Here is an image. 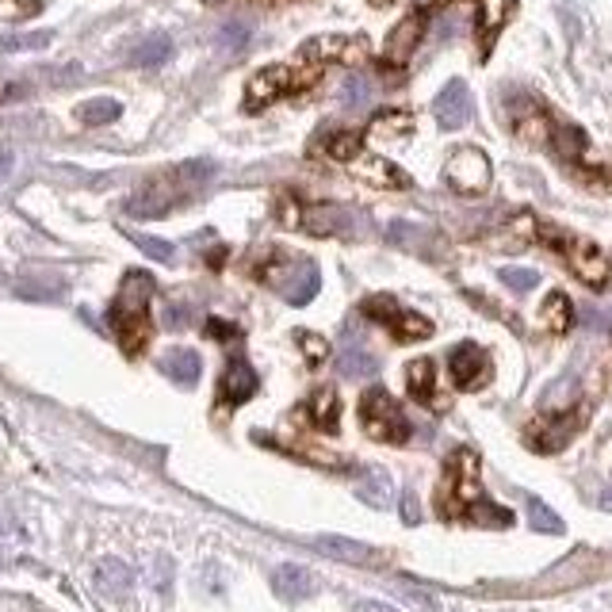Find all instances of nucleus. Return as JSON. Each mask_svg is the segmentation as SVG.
<instances>
[{"label":"nucleus","mask_w":612,"mask_h":612,"mask_svg":"<svg viewBox=\"0 0 612 612\" xmlns=\"http://www.w3.org/2000/svg\"><path fill=\"white\" fill-rule=\"evenodd\" d=\"M219 173L211 161H188V165H176L173 173L157 176L146 188H138L131 199H127V211L138 215V219H157L165 211H173L180 199H188L199 184H207L211 176Z\"/></svg>","instance_id":"f257e3e1"},{"label":"nucleus","mask_w":612,"mask_h":612,"mask_svg":"<svg viewBox=\"0 0 612 612\" xmlns=\"http://www.w3.org/2000/svg\"><path fill=\"white\" fill-rule=\"evenodd\" d=\"M150 299H153V280L146 272H131L115 303H111V329L119 337V345L131 352H138L146 341H150Z\"/></svg>","instance_id":"f03ea898"},{"label":"nucleus","mask_w":612,"mask_h":612,"mask_svg":"<svg viewBox=\"0 0 612 612\" xmlns=\"http://www.w3.org/2000/svg\"><path fill=\"white\" fill-rule=\"evenodd\" d=\"M482 502V486H479V456L471 448H459L456 456L448 459V471H444V486H440V517L448 521H467V513Z\"/></svg>","instance_id":"7ed1b4c3"},{"label":"nucleus","mask_w":612,"mask_h":612,"mask_svg":"<svg viewBox=\"0 0 612 612\" xmlns=\"http://www.w3.org/2000/svg\"><path fill=\"white\" fill-rule=\"evenodd\" d=\"M360 421H364L368 437L375 440H387V444L410 440V421H406L402 406L383 387H372V391L360 398Z\"/></svg>","instance_id":"20e7f679"},{"label":"nucleus","mask_w":612,"mask_h":612,"mask_svg":"<svg viewBox=\"0 0 612 612\" xmlns=\"http://www.w3.org/2000/svg\"><path fill=\"white\" fill-rule=\"evenodd\" d=\"M264 280L284 295L287 303L306 306L318 287H322V276H318V264L314 261H295V257H276V261L264 268Z\"/></svg>","instance_id":"39448f33"},{"label":"nucleus","mask_w":612,"mask_h":612,"mask_svg":"<svg viewBox=\"0 0 612 612\" xmlns=\"http://www.w3.org/2000/svg\"><path fill=\"white\" fill-rule=\"evenodd\" d=\"M444 180L463 192V196H479L490 188V157L475 146H463L448 157V165H444Z\"/></svg>","instance_id":"423d86ee"},{"label":"nucleus","mask_w":612,"mask_h":612,"mask_svg":"<svg viewBox=\"0 0 612 612\" xmlns=\"http://www.w3.org/2000/svg\"><path fill=\"white\" fill-rule=\"evenodd\" d=\"M448 372H452V383L459 391H479L482 383L490 379V356L479 349V345H456L452 356H448Z\"/></svg>","instance_id":"0eeeda50"},{"label":"nucleus","mask_w":612,"mask_h":612,"mask_svg":"<svg viewBox=\"0 0 612 612\" xmlns=\"http://www.w3.org/2000/svg\"><path fill=\"white\" fill-rule=\"evenodd\" d=\"M567 261H570V272H574L586 287H597V291H601V287L609 284L612 261L593 245V241H570Z\"/></svg>","instance_id":"6e6552de"},{"label":"nucleus","mask_w":612,"mask_h":612,"mask_svg":"<svg viewBox=\"0 0 612 612\" xmlns=\"http://www.w3.org/2000/svg\"><path fill=\"white\" fill-rule=\"evenodd\" d=\"M433 111H437V123L444 131L467 127V119H471V111H475V104H471V88L463 85V81H448V85L440 88Z\"/></svg>","instance_id":"1a4fd4ad"},{"label":"nucleus","mask_w":612,"mask_h":612,"mask_svg":"<svg viewBox=\"0 0 612 612\" xmlns=\"http://www.w3.org/2000/svg\"><path fill=\"white\" fill-rule=\"evenodd\" d=\"M349 169L356 180H364L372 188H406L410 184V176L402 173L398 165L383 161V157H372V153H356L349 161Z\"/></svg>","instance_id":"9d476101"},{"label":"nucleus","mask_w":612,"mask_h":612,"mask_svg":"<svg viewBox=\"0 0 612 612\" xmlns=\"http://www.w3.org/2000/svg\"><path fill=\"white\" fill-rule=\"evenodd\" d=\"M291 85H295V73H291V69H287V66H268V69H261L253 81H249V88H245V104H249V108H264V104L280 100Z\"/></svg>","instance_id":"9b49d317"},{"label":"nucleus","mask_w":612,"mask_h":612,"mask_svg":"<svg viewBox=\"0 0 612 612\" xmlns=\"http://www.w3.org/2000/svg\"><path fill=\"white\" fill-rule=\"evenodd\" d=\"M421 35H425V12H410V16L387 35V62H391V66H406V62L414 58Z\"/></svg>","instance_id":"f8f14e48"},{"label":"nucleus","mask_w":612,"mask_h":612,"mask_svg":"<svg viewBox=\"0 0 612 612\" xmlns=\"http://www.w3.org/2000/svg\"><path fill=\"white\" fill-rule=\"evenodd\" d=\"M306 62H360L364 58V39H345V35H322L303 46Z\"/></svg>","instance_id":"ddd939ff"},{"label":"nucleus","mask_w":612,"mask_h":612,"mask_svg":"<svg viewBox=\"0 0 612 612\" xmlns=\"http://www.w3.org/2000/svg\"><path fill=\"white\" fill-rule=\"evenodd\" d=\"M257 387H261L257 372H253L245 360H230V364H226V375H222V383H219V394L226 406H241V402H249V398L257 394Z\"/></svg>","instance_id":"4468645a"},{"label":"nucleus","mask_w":612,"mask_h":612,"mask_svg":"<svg viewBox=\"0 0 612 612\" xmlns=\"http://www.w3.org/2000/svg\"><path fill=\"white\" fill-rule=\"evenodd\" d=\"M582 410L578 414H559L555 421H540V425H532V433H528V444L532 448H540V452H555V448H563L570 437H574V429L582 425Z\"/></svg>","instance_id":"2eb2a0df"},{"label":"nucleus","mask_w":612,"mask_h":612,"mask_svg":"<svg viewBox=\"0 0 612 612\" xmlns=\"http://www.w3.org/2000/svg\"><path fill=\"white\" fill-rule=\"evenodd\" d=\"M318 551H326L329 559H341V563H356V567H375L379 555H375L368 544H356V540H345V536H318L314 540Z\"/></svg>","instance_id":"dca6fc26"},{"label":"nucleus","mask_w":612,"mask_h":612,"mask_svg":"<svg viewBox=\"0 0 612 612\" xmlns=\"http://www.w3.org/2000/svg\"><path fill=\"white\" fill-rule=\"evenodd\" d=\"M272 590L280 593L284 601H306L314 593V574L306 567H295V563H284L272 574Z\"/></svg>","instance_id":"f3484780"},{"label":"nucleus","mask_w":612,"mask_h":612,"mask_svg":"<svg viewBox=\"0 0 612 612\" xmlns=\"http://www.w3.org/2000/svg\"><path fill=\"white\" fill-rule=\"evenodd\" d=\"M356 494L364 498L368 505H375V509H383V505H391V475L383 471V467H360L356 471Z\"/></svg>","instance_id":"a211bd4d"},{"label":"nucleus","mask_w":612,"mask_h":612,"mask_svg":"<svg viewBox=\"0 0 612 612\" xmlns=\"http://www.w3.org/2000/svg\"><path fill=\"white\" fill-rule=\"evenodd\" d=\"M406 383L421 406H437V364L433 360H414L406 368Z\"/></svg>","instance_id":"6ab92c4d"},{"label":"nucleus","mask_w":612,"mask_h":612,"mask_svg":"<svg viewBox=\"0 0 612 612\" xmlns=\"http://www.w3.org/2000/svg\"><path fill=\"white\" fill-rule=\"evenodd\" d=\"M92 578H96V590L100 593H127L134 582L131 567L123 559H100L96 570H92Z\"/></svg>","instance_id":"aec40b11"},{"label":"nucleus","mask_w":612,"mask_h":612,"mask_svg":"<svg viewBox=\"0 0 612 612\" xmlns=\"http://www.w3.org/2000/svg\"><path fill=\"white\" fill-rule=\"evenodd\" d=\"M161 372L169 375L173 383H180V387H192L199 379V372H203V364H199V356L192 349H173L161 360Z\"/></svg>","instance_id":"412c9836"},{"label":"nucleus","mask_w":612,"mask_h":612,"mask_svg":"<svg viewBox=\"0 0 612 612\" xmlns=\"http://www.w3.org/2000/svg\"><path fill=\"white\" fill-rule=\"evenodd\" d=\"M570 322H574V306H570V299L563 291H551L544 299V306H540V326L551 329V333H567Z\"/></svg>","instance_id":"4be33fe9"},{"label":"nucleus","mask_w":612,"mask_h":612,"mask_svg":"<svg viewBox=\"0 0 612 612\" xmlns=\"http://www.w3.org/2000/svg\"><path fill=\"white\" fill-rule=\"evenodd\" d=\"M387 238L394 245H402V249H414V253H433V245H437V234H429L417 222H394L391 230H387Z\"/></svg>","instance_id":"5701e85b"},{"label":"nucleus","mask_w":612,"mask_h":612,"mask_svg":"<svg viewBox=\"0 0 612 612\" xmlns=\"http://www.w3.org/2000/svg\"><path fill=\"white\" fill-rule=\"evenodd\" d=\"M169 54H173V39L169 35H150V39H142L131 50V66L153 69L161 66V62H169Z\"/></svg>","instance_id":"b1692460"},{"label":"nucleus","mask_w":612,"mask_h":612,"mask_svg":"<svg viewBox=\"0 0 612 612\" xmlns=\"http://www.w3.org/2000/svg\"><path fill=\"white\" fill-rule=\"evenodd\" d=\"M513 12V0H479V31H482V43L490 46V39L498 35Z\"/></svg>","instance_id":"393cba45"},{"label":"nucleus","mask_w":612,"mask_h":612,"mask_svg":"<svg viewBox=\"0 0 612 612\" xmlns=\"http://www.w3.org/2000/svg\"><path fill=\"white\" fill-rule=\"evenodd\" d=\"M337 372L349 375V379H364V375L379 372V360H375L368 349H360V345H349V349L337 356Z\"/></svg>","instance_id":"a878e982"},{"label":"nucleus","mask_w":612,"mask_h":612,"mask_svg":"<svg viewBox=\"0 0 612 612\" xmlns=\"http://www.w3.org/2000/svg\"><path fill=\"white\" fill-rule=\"evenodd\" d=\"M119 111H123L119 100H111V96H96V100H85V104L77 108V119L88 123V127H104V123H111V119H119Z\"/></svg>","instance_id":"bb28decb"},{"label":"nucleus","mask_w":612,"mask_h":612,"mask_svg":"<svg viewBox=\"0 0 612 612\" xmlns=\"http://www.w3.org/2000/svg\"><path fill=\"white\" fill-rule=\"evenodd\" d=\"M391 329L398 341H425V337H433V322L421 318V314H414V310H398V318L391 322Z\"/></svg>","instance_id":"cd10ccee"},{"label":"nucleus","mask_w":612,"mask_h":612,"mask_svg":"<svg viewBox=\"0 0 612 612\" xmlns=\"http://www.w3.org/2000/svg\"><path fill=\"white\" fill-rule=\"evenodd\" d=\"M310 417H314V425H318V429H329V433H333V429H337V417H341V406H337V394L329 391H318L314 394V398H310Z\"/></svg>","instance_id":"c85d7f7f"},{"label":"nucleus","mask_w":612,"mask_h":612,"mask_svg":"<svg viewBox=\"0 0 612 612\" xmlns=\"http://www.w3.org/2000/svg\"><path fill=\"white\" fill-rule=\"evenodd\" d=\"M528 525L536 528V532H547V536H555V532H563V521H559V513H551L540 498H528Z\"/></svg>","instance_id":"c756f323"},{"label":"nucleus","mask_w":612,"mask_h":612,"mask_svg":"<svg viewBox=\"0 0 612 612\" xmlns=\"http://www.w3.org/2000/svg\"><path fill=\"white\" fill-rule=\"evenodd\" d=\"M50 31H31V35H4L0 39V54H20V50H43L50 46Z\"/></svg>","instance_id":"7c9ffc66"},{"label":"nucleus","mask_w":612,"mask_h":612,"mask_svg":"<svg viewBox=\"0 0 612 612\" xmlns=\"http://www.w3.org/2000/svg\"><path fill=\"white\" fill-rule=\"evenodd\" d=\"M368 100H372V81L368 77H349L345 88H341V104L345 108H368Z\"/></svg>","instance_id":"2f4dec72"},{"label":"nucleus","mask_w":612,"mask_h":612,"mask_svg":"<svg viewBox=\"0 0 612 612\" xmlns=\"http://www.w3.org/2000/svg\"><path fill=\"white\" fill-rule=\"evenodd\" d=\"M249 35H253V31H249V23H245V20L222 23V27H219V46H222V50H234V54H238V50H245Z\"/></svg>","instance_id":"473e14b6"},{"label":"nucleus","mask_w":612,"mask_h":612,"mask_svg":"<svg viewBox=\"0 0 612 612\" xmlns=\"http://www.w3.org/2000/svg\"><path fill=\"white\" fill-rule=\"evenodd\" d=\"M410 127H414V119H410L406 111H387V115H379L372 123V134L375 138H383V134H391L394 138V134H406Z\"/></svg>","instance_id":"72a5a7b5"},{"label":"nucleus","mask_w":612,"mask_h":612,"mask_svg":"<svg viewBox=\"0 0 612 612\" xmlns=\"http://www.w3.org/2000/svg\"><path fill=\"white\" fill-rule=\"evenodd\" d=\"M326 153L329 157H337V161H352V157L360 153V138L352 131L333 134V138H326Z\"/></svg>","instance_id":"f704fd0d"},{"label":"nucleus","mask_w":612,"mask_h":612,"mask_svg":"<svg viewBox=\"0 0 612 612\" xmlns=\"http://www.w3.org/2000/svg\"><path fill=\"white\" fill-rule=\"evenodd\" d=\"M398 310H402V306L394 303L391 295H372V299L364 303V314L375 318V322H383V326H391L394 318H398Z\"/></svg>","instance_id":"c9c22d12"},{"label":"nucleus","mask_w":612,"mask_h":612,"mask_svg":"<svg viewBox=\"0 0 612 612\" xmlns=\"http://www.w3.org/2000/svg\"><path fill=\"white\" fill-rule=\"evenodd\" d=\"M555 146H559L563 157H578V153L586 150V134L578 131V127H559L555 131Z\"/></svg>","instance_id":"e433bc0d"},{"label":"nucleus","mask_w":612,"mask_h":612,"mask_svg":"<svg viewBox=\"0 0 612 612\" xmlns=\"http://www.w3.org/2000/svg\"><path fill=\"white\" fill-rule=\"evenodd\" d=\"M131 241L142 249V253H150L153 261H173V245L169 241H161V238H150V234H131Z\"/></svg>","instance_id":"4c0bfd02"},{"label":"nucleus","mask_w":612,"mask_h":612,"mask_svg":"<svg viewBox=\"0 0 612 612\" xmlns=\"http://www.w3.org/2000/svg\"><path fill=\"white\" fill-rule=\"evenodd\" d=\"M502 280L513 287L517 295H525V291H532V287L540 284V276H536L532 268H502Z\"/></svg>","instance_id":"58836bf2"},{"label":"nucleus","mask_w":612,"mask_h":612,"mask_svg":"<svg viewBox=\"0 0 612 612\" xmlns=\"http://www.w3.org/2000/svg\"><path fill=\"white\" fill-rule=\"evenodd\" d=\"M39 12V0H0V20H27Z\"/></svg>","instance_id":"ea45409f"},{"label":"nucleus","mask_w":612,"mask_h":612,"mask_svg":"<svg viewBox=\"0 0 612 612\" xmlns=\"http://www.w3.org/2000/svg\"><path fill=\"white\" fill-rule=\"evenodd\" d=\"M16 291H20L23 299H62V295H66V284L39 287V284H31V280H23V284H16Z\"/></svg>","instance_id":"a19ab883"},{"label":"nucleus","mask_w":612,"mask_h":612,"mask_svg":"<svg viewBox=\"0 0 612 612\" xmlns=\"http://www.w3.org/2000/svg\"><path fill=\"white\" fill-rule=\"evenodd\" d=\"M402 521H406V525H417V521H421V505H417V494H410V490L402 494Z\"/></svg>","instance_id":"79ce46f5"},{"label":"nucleus","mask_w":612,"mask_h":612,"mask_svg":"<svg viewBox=\"0 0 612 612\" xmlns=\"http://www.w3.org/2000/svg\"><path fill=\"white\" fill-rule=\"evenodd\" d=\"M303 352L310 356V360H322V356H326V341L314 337V333H303Z\"/></svg>","instance_id":"37998d69"},{"label":"nucleus","mask_w":612,"mask_h":612,"mask_svg":"<svg viewBox=\"0 0 612 612\" xmlns=\"http://www.w3.org/2000/svg\"><path fill=\"white\" fill-rule=\"evenodd\" d=\"M352 612H398L394 605H387V601H360Z\"/></svg>","instance_id":"c03bdc74"},{"label":"nucleus","mask_w":612,"mask_h":612,"mask_svg":"<svg viewBox=\"0 0 612 612\" xmlns=\"http://www.w3.org/2000/svg\"><path fill=\"white\" fill-rule=\"evenodd\" d=\"M207 329H211V333H219V337H238V329H234V326H222V322H211Z\"/></svg>","instance_id":"a18cd8bd"},{"label":"nucleus","mask_w":612,"mask_h":612,"mask_svg":"<svg viewBox=\"0 0 612 612\" xmlns=\"http://www.w3.org/2000/svg\"><path fill=\"white\" fill-rule=\"evenodd\" d=\"M12 173V153L8 150H0V180H4V176Z\"/></svg>","instance_id":"49530a36"},{"label":"nucleus","mask_w":612,"mask_h":612,"mask_svg":"<svg viewBox=\"0 0 612 612\" xmlns=\"http://www.w3.org/2000/svg\"><path fill=\"white\" fill-rule=\"evenodd\" d=\"M601 505H605V509H612V482H609V490L601 494Z\"/></svg>","instance_id":"de8ad7c7"},{"label":"nucleus","mask_w":612,"mask_h":612,"mask_svg":"<svg viewBox=\"0 0 612 612\" xmlns=\"http://www.w3.org/2000/svg\"><path fill=\"white\" fill-rule=\"evenodd\" d=\"M207 4H222V0H207Z\"/></svg>","instance_id":"09e8293b"}]
</instances>
